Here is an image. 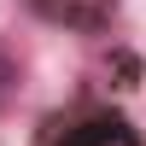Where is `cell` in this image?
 I'll return each mask as SVG.
<instances>
[{
	"instance_id": "cell-1",
	"label": "cell",
	"mask_w": 146,
	"mask_h": 146,
	"mask_svg": "<svg viewBox=\"0 0 146 146\" xmlns=\"http://www.w3.org/2000/svg\"><path fill=\"white\" fill-rule=\"evenodd\" d=\"M29 6L53 23H70V29H100L117 12V0H29Z\"/></svg>"
},
{
	"instance_id": "cell-2",
	"label": "cell",
	"mask_w": 146,
	"mask_h": 146,
	"mask_svg": "<svg viewBox=\"0 0 146 146\" xmlns=\"http://www.w3.org/2000/svg\"><path fill=\"white\" fill-rule=\"evenodd\" d=\"M58 146H140V135L123 123V117H88V123L70 129Z\"/></svg>"
},
{
	"instance_id": "cell-3",
	"label": "cell",
	"mask_w": 146,
	"mask_h": 146,
	"mask_svg": "<svg viewBox=\"0 0 146 146\" xmlns=\"http://www.w3.org/2000/svg\"><path fill=\"white\" fill-rule=\"evenodd\" d=\"M12 94H18V58H12V47L0 41V105H6Z\"/></svg>"
}]
</instances>
